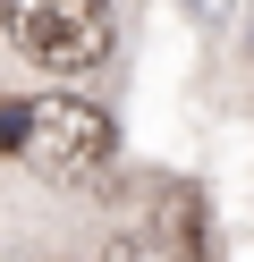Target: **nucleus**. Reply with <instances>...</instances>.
Masks as SVG:
<instances>
[{"label": "nucleus", "instance_id": "obj_1", "mask_svg": "<svg viewBox=\"0 0 254 262\" xmlns=\"http://www.w3.org/2000/svg\"><path fill=\"white\" fill-rule=\"evenodd\" d=\"M0 26L51 76H85L110 59V9L102 0H0Z\"/></svg>", "mask_w": 254, "mask_h": 262}, {"label": "nucleus", "instance_id": "obj_2", "mask_svg": "<svg viewBox=\"0 0 254 262\" xmlns=\"http://www.w3.org/2000/svg\"><path fill=\"white\" fill-rule=\"evenodd\" d=\"M17 152L51 178H93L119 152V127L110 110L76 102V93H43V102H17Z\"/></svg>", "mask_w": 254, "mask_h": 262}, {"label": "nucleus", "instance_id": "obj_3", "mask_svg": "<svg viewBox=\"0 0 254 262\" xmlns=\"http://www.w3.org/2000/svg\"><path fill=\"white\" fill-rule=\"evenodd\" d=\"M178 9H186L195 26H229V9H237V0H178Z\"/></svg>", "mask_w": 254, "mask_h": 262}, {"label": "nucleus", "instance_id": "obj_4", "mask_svg": "<svg viewBox=\"0 0 254 262\" xmlns=\"http://www.w3.org/2000/svg\"><path fill=\"white\" fill-rule=\"evenodd\" d=\"M0 152H17V102L0 110Z\"/></svg>", "mask_w": 254, "mask_h": 262}]
</instances>
